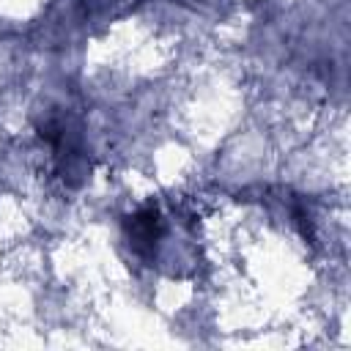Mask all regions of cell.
Masks as SVG:
<instances>
[{"instance_id": "obj_1", "label": "cell", "mask_w": 351, "mask_h": 351, "mask_svg": "<svg viewBox=\"0 0 351 351\" xmlns=\"http://www.w3.org/2000/svg\"><path fill=\"white\" fill-rule=\"evenodd\" d=\"M38 134H41V140H47L52 145L55 167H58L60 178L69 186H80L88 178V154H85L80 129H74L69 123V118L52 115L41 123Z\"/></svg>"}, {"instance_id": "obj_2", "label": "cell", "mask_w": 351, "mask_h": 351, "mask_svg": "<svg viewBox=\"0 0 351 351\" xmlns=\"http://www.w3.org/2000/svg\"><path fill=\"white\" fill-rule=\"evenodd\" d=\"M123 230H126L129 247H132L140 258H151L154 250H156V241H159L162 233H165V222H162L159 206H156V203H148V206L137 208L134 214H129L126 222H123Z\"/></svg>"}]
</instances>
